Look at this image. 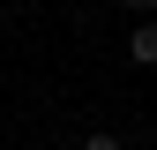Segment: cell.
I'll use <instances>...</instances> for the list:
<instances>
[{"instance_id":"obj_1","label":"cell","mask_w":157,"mask_h":150,"mask_svg":"<svg viewBox=\"0 0 157 150\" xmlns=\"http://www.w3.org/2000/svg\"><path fill=\"white\" fill-rule=\"evenodd\" d=\"M127 60H142V68H157V23H142L127 38Z\"/></svg>"},{"instance_id":"obj_2","label":"cell","mask_w":157,"mask_h":150,"mask_svg":"<svg viewBox=\"0 0 157 150\" xmlns=\"http://www.w3.org/2000/svg\"><path fill=\"white\" fill-rule=\"evenodd\" d=\"M82 150H120V135H90V143H82Z\"/></svg>"},{"instance_id":"obj_3","label":"cell","mask_w":157,"mask_h":150,"mask_svg":"<svg viewBox=\"0 0 157 150\" xmlns=\"http://www.w3.org/2000/svg\"><path fill=\"white\" fill-rule=\"evenodd\" d=\"M135 8H157V0H135Z\"/></svg>"}]
</instances>
